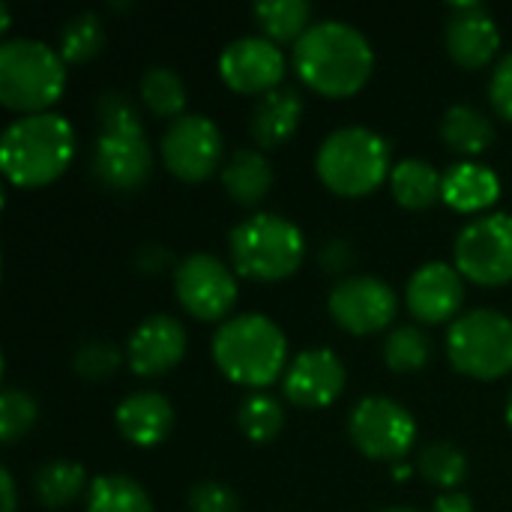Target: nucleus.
<instances>
[{
    "label": "nucleus",
    "instance_id": "6e6552de",
    "mask_svg": "<svg viewBox=\"0 0 512 512\" xmlns=\"http://www.w3.org/2000/svg\"><path fill=\"white\" fill-rule=\"evenodd\" d=\"M453 255L462 276L474 282L501 285L512 279V213L474 216L456 234Z\"/></svg>",
    "mask_w": 512,
    "mask_h": 512
},
{
    "label": "nucleus",
    "instance_id": "f8f14e48",
    "mask_svg": "<svg viewBox=\"0 0 512 512\" xmlns=\"http://www.w3.org/2000/svg\"><path fill=\"white\" fill-rule=\"evenodd\" d=\"M330 315L336 318V324H342L351 333H375L384 330L396 309H399V297L390 288V282L372 276V273H357V276H345L333 285L330 291Z\"/></svg>",
    "mask_w": 512,
    "mask_h": 512
},
{
    "label": "nucleus",
    "instance_id": "4c0bfd02",
    "mask_svg": "<svg viewBox=\"0 0 512 512\" xmlns=\"http://www.w3.org/2000/svg\"><path fill=\"white\" fill-rule=\"evenodd\" d=\"M351 258H354V252L345 240H327L321 249V264L327 270H345L351 264Z\"/></svg>",
    "mask_w": 512,
    "mask_h": 512
},
{
    "label": "nucleus",
    "instance_id": "e433bc0d",
    "mask_svg": "<svg viewBox=\"0 0 512 512\" xmlns=\"http://www.w3.org/2000/svg\"><path fill=\"white\" fill-rule=\"evenodd\" d=\"M489 99L498 108V114H504L507 120H512V48L495 63V69H492Z\"/></svg>",
    "mask_w": 512,
    "mask_h": 512
},
{
    "label": "nucleus",
    "instance_id": "7ed1b4c3",
    "mask_svg": "<svg viewBox=\"0 0 512 512\" xmlns=\"http://www.w3.org/2000/svg\"><path fill=\"white\" fill-rule=\"evenodd\" d=\"M213 360L237 384L264 387L288 360V336L264 312H237L213 333Z\"/></svg>",
    "mask_w": 512,
    "mask_h": 512
},
{
    "label": "nucleus",
    "instance_id": "c85d7f7f",
    "mask_svg": "<svg viewBox=\"0 0 512 512\" xmlns=\"http://www.w3.org/2000/svg\"><path fill=\"white\" fill-rule=\"evenodd\" d=\"M282 423H285V408L267 390H252L237 405V426L252 441H270V438H276V432L282 429Z\"/></svg>",
    "mask_w": 512,
    "mask_h": 512
},
{
    "label": "nucleus",
    "instance_id": "f257e3e1",
    "mask_svg": "<svg viewBox=\"0 0 512 512\" xmlns=\"http://www.w3.org/2000/svg\"><path fill=\"white\" fill-rule=\"evenodd\" d=\"M297 75L318 93L348 96L360 90L375 66L369 36L345 18H321L306 27L291 51Z\"/></svg>",
    "mask_w": 512,
    "mask_h": 512
},
{
    "label": "nucleus",
    "instance_id": "7c9ffc66",
    "mask_svg": "<svg viewBox=\"0 0 512 512\" xmlns=\"http://www.w3.org/2000/svg\"><path fill=\"white\" fill-rule=\"evenodd\" d=\"M417 468L429 483L456 489L468 474V456L453 441H429L417 456Z\"/></svg>",
    "mask_w": 512,
    "mask_h": 512
},
{
    "label": "nucleus",
    "instance_id": "f3484780",
    "mask_svg": "<svg viewBox=\"0 0 512 512\" xmlns=\"http://www.w3.org/2000/svg\"><path fill=\"white\" fill-rule=\"evenodd\" d=\"M183 354H186V327L168 312L147 315L132 330L126 345V360L138 375H162L171 366H177Z\"/></svg>",
    "mask_w": 512,
    "mask_h": 512
},
{
    "label": "nucleus",
    "instance_id": "a19ab883",
    "mask_svg": "<svg viewBox=\"0 0 512 512\" xmlns=\"http://www.w3.org/2000/svg\"><path fill=\"white\" fill-rule=\"evenodd\" d=\"M0 492H3V510L15 512V480L9 474V468H0Z\"/></svg>",
    "mask_w": 512,
    "mask_h": 512
},
{
    "label": "nucleus",
    "instance_id": "2f4dec72",
    "mask_svg": "<svg viewBox=\"0 0 512 512\" xmlns=\"http://www.w3.org/2000/svg\"><path fill=\"white\" fill-rule=\"evenodd\" d=\"M432 354V339L417 324H399L384 336V360L396 372L420 369Z\"/></svg>",
    "mask_w": 512,
    "mask_h": 512
},
{
    "label": "nucleus",
    "instance_id": "39448f33",
    "mask_svg": "<svg viewBox=\"0 0 512 512\" xmlns=\"http://www.w3.org/2000/svg\"><path fill=\"white\" fill-rule=\"evenodd\" d=\"M228 246L234 267L261 282L285 279L306 255V237L300 225L273 210H261L237 222L228 234Z\"/></svg>",
    "mask_w": 512,
    "mask_h": 512
},
{
    "label": "nucleus",
    "instance_id": "c03bdc74",
    "mask_svg": "<svg viewBox=\"0 0 512 512\" xmlns=\"http://www.w3.org/2000/svg\"><path fill=\"white\" fill-rule=\"evenodd\" d=\"M507 423L512 426V390H510V399H507Z\"/></svg>",
    "mask_w": 512,
    "mask_h": 512
},
{
    "label": "nucleus",
    "instance_id": "b1692460",
    "mask_svg": "<svg viewBox=\"0 0 512 512\" xmlns=\"http://www.w3.org/2000/svg\"><path fill=\"white\" fill-rule=\"evenodd\" d=\"M441 183H444V174H438V168L420 156H408V159L396 162L390 171L393 195L411 210L429 207L441 195Z\"/></svg>",
    "mask_w": 512,
    "mask_h": 512
},
{
    "label": "nucleus",
    "instance_id": "6ab92c4d",
    "mask_svg": "<svg viewBox=\"0 0 512 512\" xmlns=\"http://www.w3.org/2000/svg\"><path fill=\"white\" fill-rule=\"evenodd\" d=\"M114 420L120 432L135 444H159L174 426V405L159 390H132L120 399Z\"/></svg>",
    "mask_w": 512,
    "mask_h": 512
},
{
    "label": "nucleus",
    "instance_id": "58836bf2",
    "mask_svg": "<svg viewBox=\"0 0 512 512\" xmlns=\"http://www.w3.org/2000/svg\"><path fill=\"white\" fill-rule=\"evenodd\" d=\"M432 512H474V501L468 492H459V489H447L435 498V507Z\"/></svg>",
    "mask_w": 512,
    "mask_h": 512
},
{
    "label": "nucleus",
    "instance_id": "79ce46f5",
    "mask_svg": "<svg viewBox=\"0 0 512 512\" xmlns=\"http://www.w3.org/2000/svg\"><path fill=\"white\" fill-rule=\"evenodd\" d=\"M0 27H9V3L0 0Z\"/></svg>",
    "mask_w": 512,
    "mask_h": 512
},
{
    "label": "nucleus",
    "instance_id": "20e7f679",
    "mask_svg": "<svg viewBox=\"0 0 512 512\" xmlns=\"http://www.w3.org/2000/svg\"><path fill=\"white\" fill-rule=\"evenodd\" d=\"M315 168L333 192L366 195L393 171L390 144L369 126L345 123L324 135L315 153Z\"/></svg>",
    "mask_w": 512,
    "mask_h": 512
},
{
    "label": "nucleus",
    "instance_id": "f03ea898",
    "mask_svg": "<svg viewBox=\"0 0 512 512\" xmlns=\"http://www.w3.org/2000/svg\"><path fill=\"white\" fill-rule=\"evenodd\" d=\"M75 153V129L60 111L15 117L0 135V165L12 183L39 186L54 180Z\"/></svg>",
    "mask_w": 512,
    "mask_h": 512
},
{
    "label": "nucleus",
    "instance_id": "c756f323",
    "mask_svg": "<svg viewBox=\"0 0 512 512\" xmlns=\"http://www.w3.org/2000/svg\"><path fill=\"white\" fill-rule=\"evenodd\" d=\"M102 42H105L102 18L93 9H84V12L66 18L60 27V54L66 63L90 60L93 54H99Z\"/></svg>",
    "mask_w": 512,
    "mask_h": 512
},
{
    "label": "nucleus",
    "instance_id": "393cba45",
    "mask_svg": "<svg viewBox=\"0 0 512 512\" xmlns=\"http://www.w3.org/2000/svg\"><path fill=\"white\" fill-rule=\"evenodd\" d=\"M87 512H153V501L129 474H99L87 486Z\"/></svg>",
    "mask_w": 512,
    "mask_h": 512
},
{
    "label": "nucleus",
    "instance_id": "412c9836",
    "mask_svg": "<svg viewBox=\"0 0 512 512\" xmlns=\"http://www.w3.org/2000/svg\"><path fill=\"white\" fill-rule=\"evenodd\" d=\"M498 192H501V180L495 168L483 162L465 159V162H453L444 171L441 198L456 210H483L498 198Z\"/></svg>",
    "mask_w": 512,
    "mask_h": 512
},
{
    "label": "nucleus",
    "instance_id": "c9c22d12",
    "mask_svg": "<svg viewBox=\"0 0 512 512\" xmlns=\"http://www.w3.org/2000/svg\"><path fill=\"white\" fill-rule=\"evenodd\" d=\"M192 512H243L240 495L222 480H198L189 489Z\"/></svg>",
    "mask_w": 512,
    "mask_h": 512
},
{
    "label": "nucleus",
    "instance_id": "1a4fd4ad",
    "mask_svg": "<svg viewBox=\"0 0 512 512\" xmlns=\"http://www.w3.org/2000/svg\"><path fill=\"white\" fill-rule=\"evenodd\" d=\"M351 441L372 459H402L414 438V414L390 396H366L348 414Z\"/></svg>",
    "mask_w": 512,
    "mask_h": 512
},
{
    "label": "nucleus",
    "instance_id": "aec40b11",
    "mask_svg": "<svg viewBox=\"0 0 512 512\" xmlns=\"http://www.w3.org/2000/svg\"><path fill=\"white\" fill-rule=\"evenodd\" d=\"M300 117H303L300 90L294 84H279V87L258 96L252 117H249V129L261 147H276L288 135H294Z\"/></svg>",
    "mask_w": 512,
    "mask_h": 512
},
{
    "label": "nucleus",
    "instance_id": "9d476101",
    "mask_svg": "<svg viewBox=\"0 0 512 512\" xmlns=\"http://www.w3.org/2000/svg\"><path fill=\"white\" fill-rule=\"evenodd\" d=\"M165 165L183 180H201L213 174L222 159V132L213 117L186 111L168 123L159 141Z\"/></svg>",
    "mask_w": 512,
    "mask_h": 512
},
{
    "label": "nucleus",
    "instance_id": "2eb2a0df",
    "mask_svg": "<svg viewBox=\"0 0 512 512\" xmlns=\"http://www.w3.org/2000/svg\"><path fill=\"white\" fill-rule=\"evenodd\" d=\"M345 363L330 348H306L300 351L285 372V396L300 408H324L345 387Z\"/></svg>",
    "mask_w": 512,
    "mask_h": 512
},
{
    "label": "nucleus",
    "instance_id": "5701e85b",
    "mask_svg": "<svg viewBox=\"0 0 512 512\" xmlns=\"http://www.w3.org/2000/svg\"><path fill=\"white\" fill-rule=\"evenodd\" d=\"M441 138L453 150L474 156L495 141V123L489 120L483 108L471 102H453L441 117Z\"/></svg>",
    "mask_w": 512,
    "mask_h": 512
},
{
    "label": "nucleus",
    "instance_id": "72a5a7b5",
    "mask_svg": "<svg viewBox=\"0 0 512 512\" xmlns=\"http://www.w3.org/2000/svg\"><path fill=\"white\" fill-rule=\"evenodd\" d=\"M39 417L36 399L21 387H6L0 393V441H15L30 432Z\"/></svg>",
    "mask_w": 512,
    "mask_h": 512
},
{
    "label": "nucleus",
    "instance_id": "473e14b6",
    "mask_svg": "<svg viewBox=\"0 0 512 512\" xmlns=\"http://www.w3.org/2000/svg\"><path fill=\"white\" fill-rule=\"evenodd\" d=\"M120 363H123V351H120L111 339H105V336H90V339H84V342L75 348V354H72L75 372L84 375V378H90V381H105V378H111V375L120 369Z\"/></svg>",
    "mask_w": 512,
    "mask_h": 512
},
{
    "label": "nucleus",
    "instance_id": "4468645a",
    "mask_svg": "<svg viewBox=\"0 0 512 512\" xmlns=\"http://www.w3.org/2000/svg\"><path fill=\"white\" fill-rule=\"evenodd\" d=\"M153 168V147L144 126L102 129L93 144V171L111 189H135Z\"/></svg>",
    "mask_w": 512,
    "mask_h": 512
},
{
    "label": "nucleus",
    "instance_id": "4be33fe9",
    "mask_svg": "<svg viewBox=\"0 0 512 512\" xmlns=\"http://www.w3.org/2000/svg\"><path fill=\"white\" fill-rule=\"evenodd\" d=\"M222 183L228 195L240 204H255L261 201L270 186H273V165L258 147H237L225 168H222Z\"/></svg>",
    "mask_w": 512,
    "mask_h": 512
},
{
    "label": "nucleus",
    "instance_id": "f704fd0d",
    "mask_svg": "<svg viewBox=\"0 0 512 512\" xmlns=\"http://www.w3.org/2000/svg\"><path fill=\"white\" fill-rule=\"evenodd\" d=\"M96 117L102 123V129H132L141 126V111L135 105V99L126 90H105L96 99Z\"/></svg>",
    "mask_w": 512,
    "mask_h": 512
},
{
    "label": "nucleus",
    "instance_id": "ddd939ff",
    "mask_svg": "<svg viewBox=\"0 0 512 512\" xmlns=\"http://www.w3.org/2000/svg\"><path fill=\"white\" fill-rule=\"evenodd\" d=\"M219 72L240 93H267L282 84L285 51L270 36L246 33L222 48Z\"/></svg>",
    "mask_w": 512,
    "mask_h": 512
},
{
    "label": "nucleus",
    "instance_id": "a878e982",
    "mask_svg": "<svg viewBox=\"0 0 512 512\" xmlns=\"http://www.w3.org/2000/svg\"><path fill=\"white\" fill-rule=\"evenodd\" d=\"M87 483V471L72 459H48L33 471V492L45 507L69 504Z\"/></svg>",
    "mask_w": 512,
    "mask_h": 512
},
{
    "label": "nucleus",
    "instance_id": "bb28decb",
    "mask_svg": "<svg viewBox=\"0 0 512 512\" xmlns=\"http://www.w3.org/2000/svg\"><path fill=\"white\" fill-rule=\"evenodd\" d=\"M138 90H141L144 105H147L153 114L171 117V120L180 117V114H186V111H183V108H186V84H183V78H180L177 69H171V66H165V63L147 66L144 75H141Z\"/></svg>",
    "mask_w": 512,
    "mask_h": 512
},
{
    "label": "nucleus",
    "instance_id": "423d86ee",
    "mask_svg": "<svg viewBox=\"0 0 512 512\" xmlns=\"http://www.w3.org/2000/svg\"><path fill=\"white\" fill-rule=\"evenodd\" d=\"M66 87V60L57 48L33 36L0 42V99L9 108L48 111Z\"/></svg>",
    "mask_w": 512,
    "mask_h": 512
},
{
    "label": "nucleus",
    "instance_id": "cd10ccee",
    "mask_svg": "<svg viewBox=\"0 0 512 512\" xmlns=\"http://www.w3.org/2000/svg\"><path fill=\"white\" fill-rule=\"evenodd\" d=\"M255 21L261 30L276 42V39H300L309 27L312 18V3L309 0H258L255 3Z\"/></svg>",
    "mask_w": 512,
    "mask_h": 512
},
{
    "label": "nucleus",
    "instance_id": "0eeeda50",
    "mask_svg": "<svg viewBox=\"0 0 512 512\" xmlns=\"http://www.w3.org/2000/svg\"><path fill=\"white\" fill-rule=\"evenodd\" d=\"M447 351L456 369L474 378H498L512 369V318L477 306L462 312L447 333Z\"/></svg>",
    "mask_w": 512,
    "mask_h": 512
},
{
    "label": "nucleus",
    "instance_id": "37998d69",
    "mask_svg": "<svg viewBox=\"0 0 512 512\" xmlns=\"http://www.w3.org/2000/svg\"><path fill=\"white\" fill-rule=\"evenodd\" d=\"M378 512H423V510H417V507H384V510H378Z\"/></svg>",
    "mask_w": 512,
    "mask_h": 512
},
{
    "label": "nucleus",
    "instance_id": "dca6fc26",
    "mask_svg": "<svg viewBox=\"0 0 512 512\" xmlns=\"http://www.w3.org/2000/svg\"><path fill=\"white\" fill-rule=\"evenodd\" d=\"M447 48L462 66H483L495 57L501 45V30L495 15L483 0H453L447 15Z\"/></svg>",
    "mask_w": 512,
    "mask_h": 512
},
{
    "label": "nucleus",
    "instance_id": "9b49d317",
    "mask_svg": "<svg viewBox=\"0 0 512 512\" xmlns=\"http://www.w3.org/2000/svg\"><path fill=\"white\" fill-rule=\"evenodd\" d=\"M174 291L192 315L222 318L237 300V276L222 258L192 252L174 267Z\"/></svg>",
    "mask_w": 512,
    "mask_h": 512
},
{
    "label": "nucleus",
    "instance_id": "a211bd4d",
    "mask_svg": "<svg viewBox=\"0 0 512 512\" xmlns=\"http://www.w3.org/2000/svg\"><path fill=\"white\" fill-rule=\"evenodd\" d=\"M408 309L420 321H444L459 312L465 300L462 270L447 261H426L408 276L405 288Z\"/></svg>",
    "mask_w": 512,
    "mask_h": 512
},
{
    "label": "nucleus",
    "instance_id": "ea45409f",
    "mask_svg": "<svg viewBox=\"0 0 512 512\" xmlns=\"http://www.w3.org/2000/svg\"><path fill=\"white\" fill-rule=\"evenodd\" d=\"M171 261V252L159 243H144L138 249V267L141 270H162V264Z\"/></svg>",
    "mask_w": 512,
    "mask_h": 512
}]
</instances>
